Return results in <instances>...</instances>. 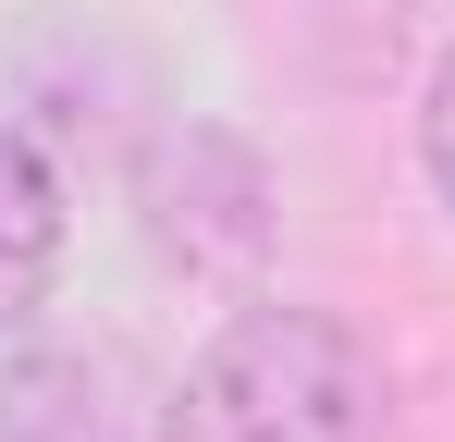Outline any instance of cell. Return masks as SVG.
Segmentation results:
<instances>
[{"instance_id":"cell-2","label":"cell","mask_w":455,"mask_h":442,"mask_svg":"<svg viewBox=\"0 0 455 442\" xmlns=\"http://www.w3.org/2000/svg\"><path fill=\"white\" fill-rule=\"evenodd\" d=\"M0 442H136V368L124 357H12L0 368Z\"/></svg>"},{"instance_id":"cell-4","label":"cell","mask_w":455,"mask_h":442,"mask_svg":"<svg viewBox=\"0 0 455 442\" xmlns=\"http://www.w3.org/2000/svg\"><path fill=\"white\" fill-rule=\"evenodd\" d=\"M419 147H431V185H443V209H455V50L431 62V99H419Z\"/></svg>"},{"instance_id":"cell-3","label":"cell","mask_w":455,"mask_h":442,"mask_svg":"<svg viewBox=\"0 0 455 442\" xmlns=\"http://www.w3.org/2000/svg\"><path fill=\"white\" fill-rule=\"evenodd\" d=\"M50 271H62V185L50 160L0 123V332H25L50 307Z\"/></svg>"},{"instance_id":"cell-1","label":"cell","mask_w":455,"mask_h":442,"mask_svg":"<svg viewBox=\"0 0 455 442\" xmlns=\"http://www.w3.org/2000/svg\"><path fill=\"white\" fill-rule=\"evenodd\" d=\"M160 442H381V368L320 307H246L185 368Z\"/></svg>"}]
</instances>
